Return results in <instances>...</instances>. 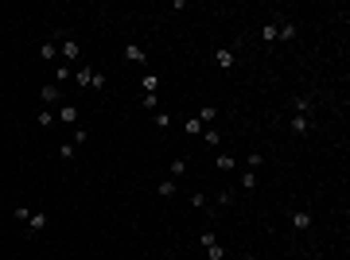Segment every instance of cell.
<instances>
[{
  "label": "cell",
  "instance_id": "obj_1",
  "mask_svg": "<svg viewBox=\"0 0 350 260\" xmlns=\"http://www.w3.org/2000/svg\"><path fill=\"white\" fill-rule=\"evenodd\" d=\"M74 86H78V89H90V86L101 89L105 86V74H97L94 66H78V70H74Z\"/></svg>",
  "mask_w": 350,
  "mask_h": 260
},
{
  "label": "cell",
  "instance_id": "obj_8",
  "mask_svg": "<svg viewBox=\"0 0 350 260\" xmlns=\"http://www.w3.org/2000/svg\"><path fill=\"white\" fill-rule=\"evenodd\" d=\"M292 229H311V210H292Z\"/></svg>",
  "mask_w": 350,
  "mask_h": 260
},
{
  "label": "cell",
  "instance_id": "obj_15",
  "mask_svg": "<svg viewBox=\"0 0 350 260\" xmlns=\"http://www.w3.org/2000/svg\"><path fill=\"white\" fill-rule=\"evenodd\" d=\"M39 97H43L47 105H55V101H59L62 94H59V86H55V82H51V86H43V89H39Z\"/></svg>",
  "mask_w": 350,
  "mask_h": 260
},
{
  "label": "cell",
  "instance_id": "obj_2",
  "mask_svg": "<svg viewBox=\"0 0 350 260\" xmlns=\"http://www.w3.org/2000/svg\"><path fill=\"white\" fill-rule=\"evenodd\" d=\"M214 62H218V70H234L237 51H234V47H218V51H214Z\"/></svg>",
  "mask_w": 350,
  "mask_h": 260
},
{
  "label": "cell",
  "instance_id": "obj_18",
  "mask_svg": "<svg viewBox=\"0 0 350 260\" xmlns=\"http://www.w3.org/2000/svg\"><path fill=\"white\" fill-rule=\"evenodd\" d=\"M74 156H78V147H74V144H70V140H66V144L59 147V159H62V163H70V159H74Z\"/></svg>",
  "mask_w": 350,
  "mask_h": 260
},
{
  "label": "cell",
  "instance_id": "obj_33",
  "mask_svg": "<svg viewBox=\"0 0 350 260\" xmlns=\"http://www.w3.org/2000/svg\"><path fill=\"white\" fill-rule=\"evenodd\" d=\"M167 260H175V256H167Z\"/></svg>",
  "mask_w": 350,
  "mask_h": 260
},
{
  "label": "cell",
  "instance_id": "obj_32",
  "mask_svg": "<svg viewBox=\"0 0 350 260\" xmlns=\"http://www.w3.org/2000/svg\"><path fill=\"white\" fill-rule=\"evenodd\" d=\"M241 260H257V256H249V252H245V256H241Z\"/></svg>",
  "mask_w": 350,
  "mask_h": 260
},
{
  "label": "cell",
  "instance_id": "obj_17",
  "mask_svg": "<svg viewBox=\"0 0 350 260\" xmlns=\"http://www.w3.org/2000/svg\"><path fill=\"white\" fill-rule=\"evenodd\" d=\"M39 59H43V62H55V59H59V47H55V43H43V47H39Z\"/></svg>",
  "mask_w": 350,
  "mask_h": 260
},
{
  "label": "cell",
  "instance_id": "obj_30",
  "mask_svg": "<svg viewBox=\"0 0 350 260\" xmlns=\"http://www.w3.org/2000/svg\"><path fill=\"white\" fill-rule=\"evenodd\" d=\"M261 163H265V156H261V152H253V156H249V171H257Z\"/></svg>",
  "mask_w": 350,
  "mask_h": 260
},
{
  "label": "cell",
  "instance_id": "obj_24",
  "mask_svg": "<svg viewBox=\"0 0 350 260\" xmlns=\"http://www.w3.org/2000/svg\"><path fill=\"white\" fill-rule=\"evenodd\" d=\"M241 187H245V191H257V171H245L241 175Z\"/></svg>",
  "mask_w": 350,
  "mask_h": 260
},
{
  "label": "cell",
  "instance_id": "obj_20",
  "mask_svg": "<svg viewBox=\"0 0 350 260\" xmlns=\"http://www.w3.org/2000/svg\"><path fill=\"white\" fill-rule=\"evenodd\" d=\"M202 132H206V128H202L199 117H187V136H202Z\"/></svg>",
  "mask_w": 350,
  "mask_h": 260
},
{
  "label": "cell",
  "instance_id": "obj_28",
  "mask_svg": "<svg viewBox=\"0 0 350 260\" xmlns=\"http://www.w3.org/2000/svg\"><path fill=\"white\" fill-rule=\"evenodd\" d=\"M218 140H222V136H218V132H214V128H210V132H202V144H210V147H218Z\"/></svg>",
  "mask_w": 350,
  "mask_h": 260
},
{
  "label": "cell",
  "instance_id": "obj_25",
  "mask_svg": "<svg viewBox=\"0 0 350 260\" xmlns=\"http://www.w3.org/2000/svg\"><path fill=\"white\" fill-rule=\"evenodd\" d=\"M156 128H171V113H164V109H156Z\"/></svg>",
  "mask_w": 350,
  "mask_h": 260
},
{
  "label": "cell",
  "instance_id": "obj_31",
  "mask_svg": "<svg viewBox=\"0 0 350 260\" xmlns=\"http://www.w3.org/2000/svg\"><path fill=\"white\" fill-rule=\"evenodd\" d=\"M12 214H16V221H27V217H31V210H27V206H16Z\"/></svg>",
  "mask_w": 350,
  "mask_h": 260
},
{
  "label": "cell",
  "instance_id": "obj_26",
  "mask_svg": "<svg viewBox=\"0 0 350 260\" xmlns=\"http://www.w3.org/2000/svg\"><path fill=\"white\" fill-rule=\"evenodd\" d=\"M234 156H226V152H222V156H218V171H234Z\"/></svg>",
  "mask_w": 350,
  "mask_h": 260
},
{
  "label": "cell",
  "instance_id": "obj_5",
  "mask_svg": "<svg viewBox=\"0 0 350 260\" xmlns=\"http://www.w3.org/2000/svg\"><path fill=\"white\" fill-rule=\"evenodd\" d=\"M59 121L70 124V128H78V105H66V101H62L59 105Z\"/></svg>",
  "mask_w": 350,
  "mask_h": 260
},
{
  "label": "cell",
  "instance_id": "obj_19",
  "mask_svg": "<svg viewBox=\"0 0 350 260\" xmlns=\"http://www.w3.org/2000/svg\"><path fill=\"white\" fill-rule=\"evenodd\" d=\"M307 128H311V117H292V132H300V136H304Z\"/></svg>",
  "mask_w": 350,
  "mask_h": 260
},
{
  "label": "cell",
  "instance_id": "obj_27",
  "mask_svg": "<svg viewBox=\"0 0 350 260\" xmlns=\"http://www.w3.org/2000/svg\"><path fill=\"white\" fill-rule=\"evenodd\" d=\"M191 206L195 210H210V198H206V194H191Z\"/></svg>",
  "mask_w": 350,
  "mask_h": 260
},
{
  "label": "cell",
  "instance_id": "obj_13",
  "mask_svg": "<svg viewBox=\"0 0 350 260\" xmlns=\"http://www.w3.org/2000/svg\"><path fill=\"white\" fill-rule=\"evenodd\" d=\"M140 89H144V94H156L160 89V74H144V78H140Z\"/></svg>",
  "mask_w": 350,
  "mask_h": 260
},
{
  "label": "cell",
  "instance_id": "obj_6",
  "mask_svg": "<svg viewBox=\"0 0 350 260\" xmlns=\"http://www.w3.org/2000/svg\"><path fill=\"white\" fill-rule=\"evenodd\" d=\"M296 35H300L296 20H288V24H276V39H280V43H292V39H296Z\"/></svg>",
  "mask_w": 350,
  "mask_h": 260
},
{
  "label": "cell",
  "instance_id": "obj_7",
  "mask_svg": "<svg viewBox=\"0 0 350 260\" xmlns=\"http://www.w3.org/2000/svg\"><path fill=\"white\" fill-rule=\"evenodd\" d=\"M288 109H292V117H307L311 113V97H292Z\"/></svg>",
  "mask_w": 350,
  "mask_h": 260
},
{
  "label": "cell",
  "instance_id": "obj_23",
  "mask_svg": "<svg viewBox=\"0 0 350 260\" xmlns=\"http://www.w3.org/2000/svg\"><path fill=\"white\" fill-rule=\"evenodd\" d=\"M261 39H265V43H276V24H265L261 27Z\"/></svg>",
  "mask_w": 350,
  "mask_h": 260
},
{
  "label": "cell",
  "instance_id": "obj_22",
  "mask_svg": "<svg viewBox=\"0 0 350 260\" xmlns=\"http://www.w3.org/2000/svg\"><path fill=\"white\" fill-rule=\"evenodd\" d=\"M86 136H90L86 128H70V144H74V147H78V144H86Z\"/></svg>",
  "mask_w": 350,
  "mask_h": 260
},
{
  "label": "cell",
  "instance_id": "obj_3",
  "mask_svg": "<svg viewBox=\"0 0 350 260\" xmlns=\"http://www.w3.org/2000/svg\"><path fill=\"white\" fill-rule=\"evenodd\" d=\"M78 59H82V43H74V39H62V62H66V66H74Z\"/></svg>",
  "mask_w": 350,
  "mask_h": 260
},
{
  "label": "cell",
  "instance_id": "obj_9",
  "mask_svg": "<svg viewBox=\"0 0 350 260\" xmlns=\"http://www.w3.org/2000/svg\"><path fill=\"white\" fill-rule=\"evenodd\" d=\"M62 82H74V66H66V62L55 66V86H62Z\"/></svg>",
  "mask_w": 350,
  "mask_h": 260
},
{
  "label": "cell",
  "instance_id": "obj_4",
  "mask_svg": "<svg viewBox=\"0 0 350 260\" xmlns=\"http://www.w3.org/2000/svg\"><path fill=\"white\" fill-rule=\"evenodd\" d=\"M125 59L136 62V66H148V51H144L140 43H125Z\"/></svg>",
  "mask_w": 350,
  "mask_h": 260
},
{
  "label": "cell",
  "instance_id": "obj_29",
  "mask_svg": "<svg viewBox=\"0 0 350 260\" xmlns=\"http://www.w3.org/2000/svg\"><path fill=\"white\" fill-rule=\"evenodd\" d=\"M218 206H234V191H218Z\"/></svg>",
  "mask_w": 350,
  "mask_h": 260
},
{
  "label": "cell",
  "instance_id": "obj_16",
  "mask_svg": "<svg viewBox=\"0 0 350 260\" xmlns=\"http://www.w3.org/2000/svg\"><path fill=\"white\" fill-rule=\"evenodd\" d=\"M199 121L202 124H214V121H218V109H214V105H202V109H199Z\"/></svg>",
  "mask_w": 350,
  "mask_h": 260
},
{
  "label": "cell",
  "instance_id": "obj_10",
  "mask_svg": "<svg viewBox=\"0 0 350 260\" xmlns=\"http://www.w3.org/2000/svg\"><path fill=\"white\" fill-rule=\"evenodd\" d=\"M175 191H179V182H175V179H160L156 182V194H160V198H171Z\"/></svg>",
  "mask_w": 350,
  "mask_h": 260
},
{
  "label": "cell",
  "instance_id": "obj_14",
  "mask_svg": "<svg viewBox=\"0 0 350 260\" xmlns=\"http://www.w3.org/2000/svg\"><path fill=\"white\" fill-rule=\"evenodd\" d=\"M35 124H39V128H55V113L51 109H39V113H35Z\"/></svg>",
  "mask_w": 350,
  "mask_h": 260
},
{
  "label": "cell",
  "instance_id": "obj_12",
  "mask_svg": "<svg viewBox=\"0 0 350 260\" xmlns=\"http://www.w3.org/2000/svg\"><path fill=\"white\" fill-rule=\"evenodd\" d=\"M39 229H47V214H31L27 217V233H39Z\"/></svg>",
  "mask_w": 350,
  "mask_h": 260
},
{
  "label": "cell",
  "instance_id": "obj_11",
  "mask_svg": "<svg viewBox=\"0 0 350 260\" xmlns=\"http://www.w3.org/2000/svg\"><path fill=\"white\" fill-rule=\"evenodd\" d=\"M167 175H171V179L179 182V179L187 175V159H171V163H167Z\"/></svg>",
  "mask_w": 350,
  "mask_h": 260
},
{
  "label": "cell",
  "instance_id": "obj_21",
  "mask_svg": "<svg viewBox=\"0 0 350 260\" xmlns=\"http://www.w3.org/2000/svg\"><path fill=\"white\" fill-rule=\"evenodd\" d=\"M206 256H210V260H226V249H222L218 241H210V245H206Z\"/></svg>",
  "mask_w": 350,
  "mask_h": 260
}]
</instances>
